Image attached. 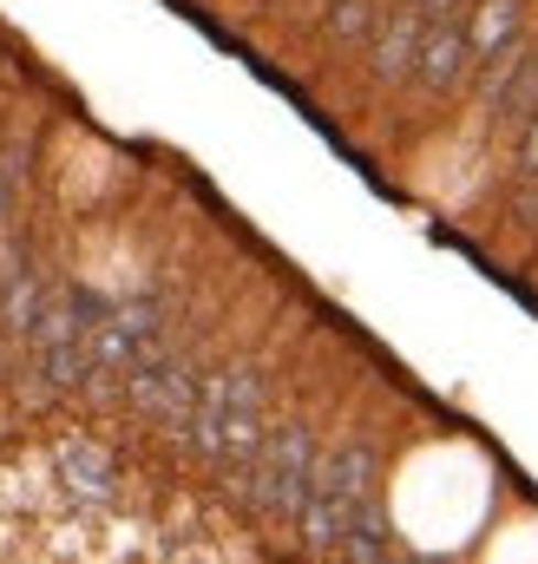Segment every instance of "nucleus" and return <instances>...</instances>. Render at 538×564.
<instances>
[{
	"mask_svg": "<svg viewBox=\"0 0 538 564\" xmlns=\"http://www.w3.org/2000/svg\"><path fill=\"white\" fill-rule=\"evenodd\" d=\"M473 73H480V53H473V40H466V20H427L413 86L433 93V99H446V93L473 86Z\"/></svg>",
	"mask_w": 538,
	"mask_h": 564,
	"instance_id": "nucleus-1",
	"label": "nucleus"
},
{
	"mask_svg": "<svg viewBox=\"0 0 538 564\" xmlns=\"http://www.w3.org/2000/svg\"><path fill=\"white\" fill-rule=\"evenodd\" d=\"M420 33H427V13H420L413 0L381 7V20H375V33H368V73H375L381 86L413 79V66H420Z\"/></svg>",
	"mask_w": 538,
	"mask_h": 564,
	"instance_id": "nucleus-2",
	"label": "nucleus"
},
{
	"mask_svg": "<svg viewBox=\"0 0 538 564\" xmlns=\"http://www.w3.org/2000/svg\"><path fill=\"white\" fill-rule=\"evenodd\" d=\"M519 33H526V0H480V7L466 13V40H473L480 59H493V53L513 46Z\"/></svg>",
	"mask_w": 538,
	"mask_h": 564,
	"instance_id": "nucleus-3",
	"label": "nucleus"
},
{
	"mask_svg": "<svg viewBox=\"0 0 538 564\" xmlns=\"http://www.w3.org/2000/svg\"><path fill=\"white\" fill-rule=\"evenodd\" d=\"M493 119L506 126V132H526L538 119V40H532V53L519 59V73H513V86L499 93V106H493Z\"/></svg>",
	"mask_w": 538,
	"mask_h": 564,
	"instance_id": "nucleus-4",
	"label": "nucleus"
},
{
	"mask_svg": "<svg viewBox=\"0 0 538 564\" xmlns=\"http://www.w3.org/2000/svg\"><path fill=\"white\" fill-rule=\"evenodd\" d=\"M60 466H66V479H73L79 492H93V499H106V492H112V459H106L99 446L73 440V446L60 453Z\"/></svg>",
	"mask_w": 538,
	"mask_h": 564,
	"instance_id": "nucleus-5",
	"label": "nucleus"
},
{
	"mask_svg": "<svg viewBox=\"0 0 538 564\" xmlns=\"http://www.w3.org/2000/svg\"><path fill=\"white\" fill-rule=\"evenodd\" d=\"M375 20H381V0H329V33L348 46H368Z\"/></svg>",
	"mask_w": 538,
	"mask_h": 564,
	"instance_id": "nucleus-6",
	"label": "nucleus"
},
{
	"mask_svg": "<svg viewBox=\"0 0 538 564\" xmlns=\"http://www.w3.org/2000/svg\"><path fill=\"white\" fill-rule=\"evenodd\" d=\"M413 7H420L427 20H466V13H473L480 0H413Z\"/></svg>",
	"mask_w": 538,
	"mask_h": 564,
	"instance_id": "nucleus-7",
	"label": "nucleus"
},
{
	"mask_svg": "<svg viewBox=\"0 0 538 564\" xmlns=\"http://www.w3.org/2000/svg\"><path fill=\"white\" fill-rule=\"evenodd\" d=\"M7 210H13V184L0 177V230H7Z\"/></svg>",
	"mask_w": 538,
	"mask_h": 564,
	"instance_id": "nucleus-8",
	"label": "nucleus"
}]
</instances>
